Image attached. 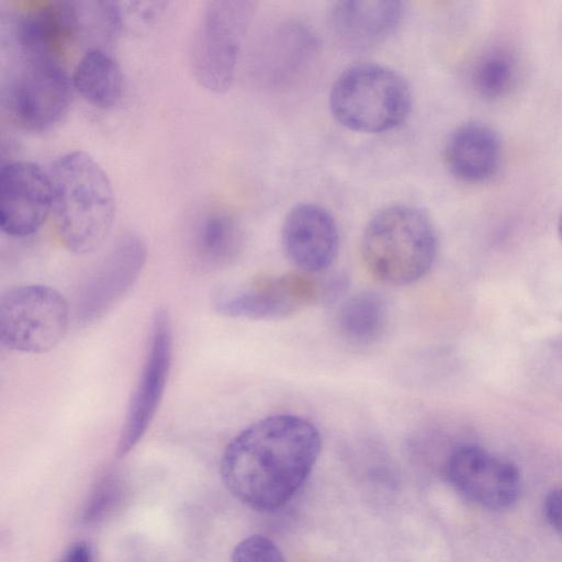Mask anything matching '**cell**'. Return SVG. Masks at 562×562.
Listing matches in <instances>:
<instances>
[{"mask_svg": "<svg viewBox=\"0 0 562 562\" xmlns=\"http://www.w3.org/2000/svg\"><path fill=\"white\" fill-rule=\"evenodd\" d=\"M48 173L60 241L77 255L94 251L108 237L115 216L114 191L108 175L81 150L59 156Z\"/></svg>", "mask_w": 562, "mask_h": 562, "instance_id": "obj_2", "label": "cell"}, {"mask_svg": "<svg viewBox=\"0 0 562 562\" xmlns=\"http://www.w3.org/2000/svg\"><path fill=\"white\" fill-rule=\"evenodd\" d=\"M231 562H285V559L280 548L270 538L251 535L235 546Z\"/></svg>", "mask_w": 562, "mask_h": 562, "instance_id": "obj_24", "label": "cell"}, {"mask_svg": "<svg viewBox=\"0 0 562 562\" xmlns=\"http://www.w3.org/2000/svg\"><path fill=\"white\" fill-rule=\"evenodd\" d=\"M558 234L562 241V211H561L559 220H558Z\"/></svg>", "mask_w": 562, "mask_h": 562, "instance_id": "obj_27", "label": "cell"}, {"mask_svg": "<svg viewBox=\"0 0 562 562\" xmlns=\"http://www.w3.org/2000/svg\"><path fill=\"white\" fill-rule=\"evenodd\" d=\"M389 308L374 291H362L339 304L335 315L338 335L348 344L368 347L378 342L387 326Z\"/></svg>", "mask_w": 562, "mask_h": 562, "instance_id": "obj_18", "label": "cell"}, {"mask_svg": "<svg viewBox=\"0 0 562 562\" xmlns=\"http://www.w3.org/2000/svg\"><path fill=\"white\" fill-rule=\"evenodd\" d=\"M122 31H138L155 24L168 5L166 1L117 2Z\"/></svg>", "mask_w": 562, "mask_h": 562, "instance_id": "obj_23", "label": "cell"}, {"mask_svg": "<svg viewBox=\"0 0 562 562\" xmlns=\"http://www.w3.org/2000/svg\"><path fill=\"white\" fill-rule=\"evenodd\" d=\"M71 83L90 104L110 109L123 94V72L115 58L103 48H89L78 60Z\"/></svg>", "mask_w": 562, "mask_h": 562, "instance_id": "obj_19", "label": "cell"}, {"mask_svg": "<svg viewBox=\"0 0 562 562\" xmlns=\"http://www.w3.org/2000/svg\"><path fill=\"white\" fill-rule=\"evenodd\" d=\"M72 88L58 63L21 60L7 89V105L23 128L47 131L67 114Z\"/></svg>", "mask_w": 562, "mask_h": 562, "instance_id": "obj_7", "label": "cell"}, {"mask_svg": "<svg viewBox=\"0 0 562 562\" xmlns=\"http://www.w3.org/2000/svg\"><path fill=\"white\" fill-rule=\"evenodd\" d=\"M13 42L21 60L55 61L79 38L75 1H53L21 12L13 22Z\"/></svg>", "mask_w": 562, "mask_h": 562, "instance_id": "obj_14", "label": "cell"}, {"mask_svg": "<svg viewBox=\"0 0 562 562\" xmlns=\"http://www.w3.org/2000/svg\"><path fill=\"white\" fill-rule=\"evenodd\" d=\"M412 91L395 70L372 63L353 65L335 80L329 108L344 127L360 133H384L405 122Z\"/></svg>", "mask_w": 562, "mask_h": 562, "instance_id": "obj_4", "label": "cell"}, {"mask_svg": "<svg viewBox=\"0 0 562 562\" xmlns=\"http://www.w3.org/2000/svg\"><path fill=\"white\" fill-rule=\"evenodd\" d=\"M445 475L463 498L491 510L512 507L521 490L519 470L512 461L474 445L451 452Z\"/></svg>", "mask_w": 562, "mask_h": 562, "instance_id": "obj_9", "label": "cell"}, {"mask_svg": "<svg viewBox=\"0 0 562 562\" xmlns=\"http://www.w3.org/2000/svg\"><path fill=\"white\" fill-rule=\"evenodd\" d=\"M256 7L250 0H213L202 10L190 64L195 80L207 91L223 93L231 88Z\"/></svg>", "mask_w": 562, "mask_h": 562, "instance_id": "obj_5", "label": "cell"}, {"mask_svg": "<svg viewBox=\"0 0 562 562\" xmlns=\"http://www.w3.org/2000/svg\"><path fill=\"white\" fill-rule=\"evenodd\" d=\"M69 322V304L52 286L24 284L0 296V344L8 350L46 353L64 339Z\"/></svg>", "mask_w": 562, "mask_h": 562, "instance_id": "obj_6", "label": "cell"}, {"mask_svg": "<svg viewBox=\"0 0 562 562\" xmlns=\"http://www.w3.org/2000/svg\"><path fill=\"white\" fill-rule=\"evenodd\" d=\"M516 76V63L504 48H492L477 59L472 71L474 90L484 99L495 100L505 95Z\"/></svg>", "mask_w": 562, "mask_h": 562, "instance_id": "obj_21", "label": "cell"}, {"mask_svg": "<svg viewBox=\"0 0 562 562\" xmlns=\"http://www.w3.org/2000/svg\"><path fill=\"white\" fill-rule=\"evenodd\" d=\"M120 498V482L109 474L94 486L82 510V520L87 524L98 522L113 510Z\"/></svg>", "mask_w": 562, "mask_h": 562, "instance_id": "obj_22", "label": "cell"}, {"mask_svg": "<svg viewBox=\"0 0 562 562\" xmlns=\"http://www.w3.org/2000/svg\"><path fill=\"white\" fill-rule=\"evenodd\" d=\"M173 350L171 319L165 308L154 316L146 357L128 401L120 431L116 456L124 458L150 426L168 382Z\"/></svg>", "mask_w": 562, "mask_h": 562, "instance_id": "obj_8", "label": "cell"}, {"mask_svg": "<svg viewBox=\"0 0 562 562\" xmlns=\"http://www.w3.org/2000/svg\"><path fill=\"white\" fill-rule=\"evenodd\" d=\"M53 209L49 173L26 160L3 164L0 169V227L13 237L36 233Z\"/></svg>", "mask_w": 562, "mask_h": 562, "instance_id": "obj_12", "label": "cell"}, {"mask_svg": "<svg viewBox=\"0 0 562 562\" xmlns=\"http://www.w3.org/2000/svg\"><path fill=\"white\" fill-rule=\"evenodd\" d=\"M547 520L562 538V488L554 490L544 499Z\"/></svg>", "mask_w": 562, "mask_h": 562, "instance_id": "obj_25", "label": "cell"}, {"mask_svg": "<svg viewBox=\"0 0 562 562\" xmlns=\"http://www.w3.org/2000/svg\"><path fill=\"white\" fill-rule=\"evenodd\" d=\"M322 449L317 427L294 414L248 425L226 446L221 476L229 493L261 513L282 508L303 486Z\"/></svg>", "mask_w": 562, "mask_h": 562, "instance_id": "obj_1", "label": "cell"}, {"mask_svg": "<svg viewBox=\"0 0 562 562\" xmlns=\"http://www.w3.org/2000/svg\"><path fill=\"white\" fill-rule=\"evenodd\" d=\"M404 5L395 0H344L328 13L329 29L348 50L363 52L384 42L398 26Z\"/></svg>", "mask_w": 562, "mask_h": 562, "instance_id": "obj_15", "label": "cell"}, {"mask_svg": "<svg viewBox=\"0 0 562 562\" xmlns=\"http://www.w3.org/2000/svg\"><path fill=\"white\" fill-rule=\"evenodd\" d=\"M281 244L288 259L302 272H323L331 266L338 251L336 221L321 205L296 204L283 220Z\"/></svg>", "mask_w": 562, "mask_h": 562, "instance_id": "obj_13", "label": "cell"}, {"mask_svg": "<svg viewBox=\"0 0 562 562\" xmlns=\"http://www.w3.org/2000/svg\"><path fill=\"white\" fill-rule=\"evenodd\" d=\"M322 295L321 284L313 274L290 272L265 277L225 292L215 300L214 307L232 318L281 319L318 302Z\"/></svg>", "mask_w": 562, "mask_h": 562, "instance_id": "obj_10", "label": "cell"}, {"mask_svg": "<svg viewBox=\"0 0 562 562\" xmlns=\"http://www.w3.org/2000/svg\"><path fill=\"white\" fill-rule=\"evenodd\" d=\"M317 53L315 34L297 22L274 26L260 43L258 72L272 88H283L297 79Z\"/></svg>", "mask_w": 562, "mask_h": 562, "instance_id": "obj_16", "label": "cell"}, {"mask_svg": "<svg viewBox=\"0 0 562 562\" xmlns=\"http://www.w3.org/2000/svg\"><path fill=\"white\" fill-rule=\"evenodd\" d=\"M360 251L368 271L380 282L404 286L425 277L438 252L436 227L423 210L386 206L367 223Z\"/></svg>", "mask_w": 562, "mask_h": 562, "instance_id": "obj_3", "label": "cell"}, {"mask_svg": "<svg viewBox=\"0 0 562 562\" xmlns=\"http://www.w3.org/2000/svg\"><path fill=\"white\" fill-rule=\"evenodd\" d=\"M244 245V233L236 217L227 211L203 212L193 227V249L206 267H223L237 258Z\"/></svg>", "mask_w": 562, "mask_h": 562, "instance_id": "obj_20", "label": "cell"}, {"mask_svg": "<svg viewBox=\"0 0 562 562\" xmlns=\"http://www.w3.org/2000/svg\"><path fill=\"white\" fill-rule=\"evenodd\" d=\"M443 157L447 168L457 179L469 183L484 182L499 168L501 138L485 123L467 122L448 137Z\"/></svg>", "mask_w": 562, "mask_h": 562, "instance_id": "obj_17", "label": "cell"}, {"mask_svg": "<svg viewBox=\"0 0 562 562\" xmlns=\"http://www.w3.org/2000/svg\"><path fill=\"white\" fill-rule=\"evenodd\" d=\"M147 259L144 240L122 235L79 288L75 317L82 325L102 318L131 290Z\"/></svg>", "mask_w": 562, "mask_h": 562, "instance_id": "obj_11", "label": "cell"}, {"mask_svg": "<svg viewBox=\"0 0 562 562\" xmlns=\"http://www.w3.org/2000/svg\"><path fill=\"white\" fill-rule=\"evenodd\" d=\"M58 562H94L92 548L86 541H76L65 550Z\"/></svg>", "mask_w": 562, "mask_h": 562, "instance_id": "obj_26", "label": "cell"}]
</instances>
